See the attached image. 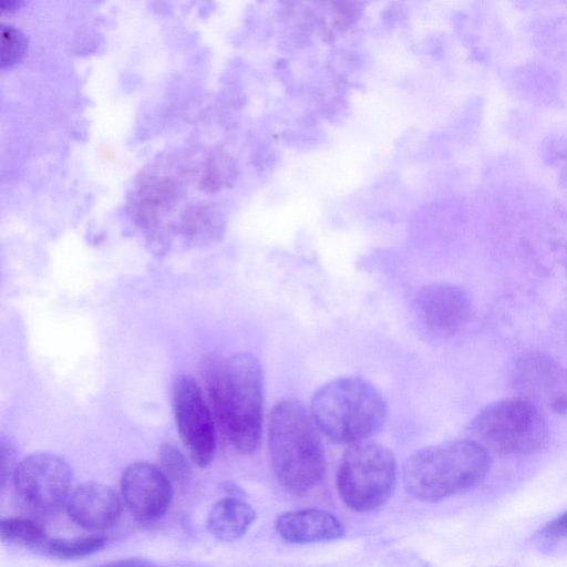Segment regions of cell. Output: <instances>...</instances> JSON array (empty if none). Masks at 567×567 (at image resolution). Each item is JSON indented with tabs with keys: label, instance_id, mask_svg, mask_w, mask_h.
<instances>
[{
	"label": "cell",
	"instance_id": "cell-18",
	"mask_svg": "<svg viewBox=\"0 0 567 567\" xmlns=\"http://www.w3.org/2000/svg\"><path fill=\"white\" fill-rule=\"evenodd\" d=\"M18 466L17 450L13 442L2 436L1 437V486L4 487L7 482L13 476Z\"/></svg>",
	"mask_w": 567,
	"mask_h": 567
},
{
	"label": "cell",
	"instance_id": "cell-21",
	"mask_svg": "<svg viewBox=\"0 0 567 567\" xmlns=\"http://www.w3.org/2000/svg\"><path fill=\"white\" fill-rule=\"evenodd\" d=\"M221 489L230 497L244 498L245 495V492L240 486L229 481L221 484Z\"/></svg>",
	"mask_w": 567,
	"mask_h": 567
},
{
	"label": "cell",
	"instance_id": "cell-20",
	"mask_svg": "<svg viewBox=\"0 0 567 567\" xmlns=\"http://www.w3.org/2000/svg\"><path fill=\"white\" fill-rule=\"evenodd\" d=\"M99 567H162L158 564L146 559V558H138V557H132V558H125L120 560L110 561L106 564H103Z\"/></svg>",
	"mask_w": 567,
	"mask_h": 567
},
{
	"label": "cell",
	"instance_id": "cell-11",
	"mask_svg": "<svg viewBox=\"0 0 567 567\" xmlns=\"http://www.w3.org/2000/svg\"><path fill=\"white\" fill-rule=\"evenodd\" d=\"M70 518L90 530L114 526L122 514L118 494L102 483L85 482L72 491L66 503Z\"/></svg>",
	"mask_w": 567,
	"mask_h": 567
},
{
	"label": "cell",
	"instance_id": "cell-8",
	"mask_svg": "<svg viewBox=\"0 0 567 567\" xmlns=\"http://www.w3.org/2000/svg\"><path fill=\"white\" fill-rule=\"evenodd\" d=\"M173 404L184 446L196 465L206 467L215 456L216 430L203 391L193 377L182 374L175 379Z\"/></svg>",
	"mask_w": 567,
	"mask_h": 567
},
{
	"label": "cell",
	"instance_id": "cell-6",
	"mask_svg": "<svg viewBox=\"0 0 567 567\" xmlns=\"http://www.w3.org/2000/svg\"><path fill=\"white\" fill-rule=\"evenodd\" d=\"M396 476L392 451L367 440L346 450L338 470L337 486L348 507L370 512L389 501L395 489Z\"/></svg>",
	"mask_w": 567,
	"mask_h": 567
},
{
	"label": "cell",
	"instance_id": "cell-7",
	"mask_svg": "<svg viewBox=\"0 0 567 567\" xmlns=\"http://www.w3.org/2000/svg\"><path fill=\"white\" fill-rule=\"evenodd\" d=\"M72 480L69 462L49 452L24 457L12 476L14 492L22 507L40 517L56 514L68 503Z\"/></svg>",
	"mask_w": 567,
	"mask_h": 567
},
{
	"label": "cell",
	"instance_id": "cell-2",
	"mask_svg": "<svg viewBox=\"0 0 567 567\" xmlns=\"http://www.w3.org/2000/svg\"><path fill=\"white\" fill-rule=\"evenodd\" d=\"M310 412L295 399L275 404L268 425L270 463L278 483L301 495L316 487L326 473L324 450Z\"/></svg>",
	"mask_w": 567,
	"mask_h": 567
},
{
	"label": "cell",
	"instance_id": "cell-1",
	"mask_svg": "<svg viewBox=\"0 0 567 567\" xmlns=\"http://www.w3.org/2000/svg\"><path fill=\"white\" fill-rule=\"evenodd\" d=\"M208 388L223 432L236 451L254 453L261 439L264 374L260 361L247 351L210 368Z\"/></svg>",
	"mask_w": 567,
	"mask_h": 567
},
{
	"label": "cell",
	"instance_id": "cell-15",
	"mask_svg": "<svg viewBox=\"0 0 567 567\" xmlns=\"http://www.w3.org/2000/svg\"><path fill=\"white\" fill-rule=\"evenodd\" d=\"M105 544L106 539L101 536H85L75 538L49 537L40 553L54 559H80L102 550Z\"/></svg>",
	"mask_w": 567,
	"mask_h": 567
},
{
	"label": "cell",
	"instance_id": "cell-3",
	"mask_svg": "<svg viewBox=\"0 0 567 567\" xmlns=\"http://www.w3.org/2000/svg\"><path fill=\"white\" fill-rule=\"evenodd\" d=\"M491 467L488 450L474 440L425 446L403 465V483L414 498L434 503L476 486Z\"/></svg>",
	"mask_w": 567,
	"mask_h": 567
},
{
	"label": "cell",
	"instance_id": "cell-13",
	"mask_svg": "<svg viewBox=\"0 0 567 567\" xmlns=\"http://www.w3.org/2000/svg\"><path fill=\"white\" fill-rule=\"evenodd\" d=\"M256 519L255 509L243 498L224 497L210 508L207 517L208 530L219 540L240 538Z\"/></svg>",
	"mask_w": 567,
	"mask_h": 567
},
{
	"label": "cell",
	"instance_id": "cell-5",
	"mask_svg": "<svg viewBox=\"0 0 567 567\" xmlns=\"http://www.w3.org/2000/svg\"><path fill=\"white\" fill-rule=\"evenodd\" d=\"M471 432L486 449L508 456H527L542 450L548 425L529 400L511 398L483 408L471 423Z\"/></svg>",
	"mask_w": 567,
	"mask_h": 567
},
{
	"label": "cell",
	"instance_id": "cell-4",
	"mask_svg": "<svg viewBox=\"0 0 567 567\" xmlns=\"http://www.w3.org/2000/svg\"><path fill=\"white\" fill-rule=\"evenodd\" d=\"M310 415L328 439L352 445L370 440L382 429L388 408L374 384L347 375L330 380L313 392Z\"/></svg>",
	"mask_w": 567,
	"mask_h": 567
},
{
	"label": "cell",
	"instance_id": "cell-19",
	"mask_svg": "<svg viewBox=\"0 0 567 567\" xmlns=\"http://www.w3.org/2000/svg\"><path fill=\"white\" fill-rule=\"evenodd\" d=\"M540 538L553 542L567 538V512L548 522L539 532Z\"/></svg>",
	"mask_w": 567,
	"mask_h": 567
},
{
	"label": "cell",
	"instance_id": "cell-14",
	"mask_svg": "<svg viewBox=\"0 0 567 567\" xmlns=\"http://www.w3.org/2000/svg\"><path fill=\"white\" fill-rule=\"evenodd\" d=\"M0 535L3 544L34 549L39 553L49 538L41 525L23 517L2 518Z\"/></svg>",
	"mask_w": 567,
	"mask_h": 567
},
{
	"label": "cell",
	"instance_id": "cell-9",
	"mask_svg": "<svg viewBox=\"0 0 567 567\" xmlns=\"http://www.w3.org/2000/svg\"><path fill=\"white\" fill-rule=\"evenodd\" d=\"M413 312L423 330L435 337L447 338L470 322L473 305L463 288L450 282H434L415 293Z\"/></svg>",
	"mask_w": 567,
	"mask_h": 567
},
{
	"label": "cell",
	"instance_id": "cell-10",
	"mask_svg": "<svg viewBox=\"0 0 567 567\" xmlns=\"http://www.w3.org/2000/svg\"><path fill=\"white\" fill-rule=\"evenodd\" d=\"M121 489L127 509L141 523L159 519L173 498L172 482L159 467L146 462H135L125 468Z\"/></svg>",
	"mask_w": 567,
	"mask_h": 567
},
{
	"label": "cell",
	"instance_id": "cell-17",
	"mask_svg": "<svg viewBox=\"0 0 567 567\" xmlns=\"http://www.w3.org/2000/svg\"><path fill=\"white\" fill-rule=\"evenodd\" d=\"M27 49L24 35L12 25L1 28V64L11 66L20 61Z\"/></svg>",
	"mask_w": 567,
	"mask_h": 567
},
{
	"label": "cell",
	"instance_id": "cell-16",
	"mask_svg": "<svg viewBox=\"0 0 567 567\" xmlns=\"http://www.w3.org/2000/svg\"><path fill=\"white\" fill-rule=\"evenodd\" d=\"M161 470L171 482L184 483L189 477L190 467L186 456L173 443H164L158 451Z\"/></svg>",
	"mask_w": 567,
	"mask_h": 567
},
{
	"label": "cell",
	"instance_id": "cell-12",
	"mask_svg": "<svg viewBox=\"0 0 567 567\" xmlns=\"http://www.w3.org/2000/svg\"><path fill=\"white\" fill-rule=\"evenodd\" d=\"M275 528L282 539L292 544L334 540L344 535V527L334 515L313 508L280 514Z\"/></svg>",
	"mask_w": 567,
	"mask_h": 567
}]
</instances>
